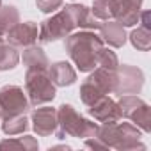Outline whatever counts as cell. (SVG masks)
Here are the masks:
<instances>
[{
	"label": "cell",
	"mask_w": 151,
	"mask_h": 151,
	"mask_svg": "<svg viewBox=\"0 0 151 151\" xmlns=\"http://www.w3.org/2000/svg\"><path fill=\"white\" fill-rule=\"evenodd\" d=\"M36 6L43 13H53V11L60 9L62 0H36Z\"/></svg>",
	"instance_id": "cell-25"
},
{
	"label": "cell",
	"mask_w": 151,
	"mask_h": 151,
	"mask_svg": "<svg viewBox=\"0 0 151 151\" xmlns=\"http://www.w3.org/2000/svg\"><path fill=\"white\" fill-rule=\"evenodd\" d=\"M86 146L89 147H116L121 151H144L146 146L140 142V130L133 123H107L98 126L96 135L86 139Z\"/></svg>",
	"instance_id": "cell-1"
},
{
	"label": "cell",
	"mask_w": 151,
	"mask_h": 151,
	"mask_svg": "<svg viewBox=\"0 0 151 151\" xmlns=\"http://www.w3.org/2000/svg\"><path fill=\"white\" fill-rule=\"evenodd\" d=\"M89 114L101 124L107 123H117L121 119V109L117 105V101H114L112 98H109L107 94L101 96L94 105L89 107Z\"/></svg>",
	"instance_id": "cell-10"
},
{
	"label": "cell",
	"mask_w": 151,
	"mask_h": 151,
	"mask_svg": "<svg viewBox=\"0 0 151 151\" xmlns=\"http://www.w3.org/2000/svg\"><path fill=\"white\" fill-rule=\"evenodd\" d=\"M98 126H100L98 123H93V121L86 119L82 114H78L73 105L62 103L57 109V128L53 133L59 139H66V137L89 139V137L96 135Z\"/></svg>",
	"instance_id": "cell-3"
},
{
	"label": "cell",
	"mask_w": 151,
	"mask_h": 151,
	"mask_svg": "<svg viewBox=\"0 0 151 151\" xmlns=\"http://www.w3.org/2000/svg\"><path fill=\"white\" fill-rule=\"evenodd\" d=\"M4 147H14V149H23V151H36L37 149V140L34 137H30V135L0 140V149H4Z\"/></svg>",
	"instance_id": "cell-22"
},
{
	"label": "cell",
	"mask_w": 151,
	"mask_h": 151,
	"mask_svg": "<svg viewBox=\"0 0 151 151\" xmlns=\"http://www.w3.org/2000/svg\"><path fill=\"white\" fill-rule=\"evenodd\" d=\"M75 29V22L69 14V11L64 7L60 9L59 13H55L53 16L46 18L41 22L39 25V34H37V39L46 45V43H53L57 39H62L66 36H69Z\"/></svg>",
	"instance_id": "cell-5"
},
{
	"label": "cell",
	"mask_w": 151,
	"mask_h": 151,
	"mask_svg": "<svg viewBox=\"0 0 151 151\" xmlns=\"http://www.w3.org/2000/svg\"><path fill=\"white\" fill-rule=\"evenodd\" d=\"M89 80L93 86H96L103 94H110L114 93V87H116V69H107V68H94L93 73L86 78Z\"/></svg>",
	"instance_id": "cell-15"
},
{
	"label": "cell",
	"mask_w": 151,
	"mask_h": 151,
	"mask_svg": "<svg viewBox=\"0 0 151 151\" xmlns=\"http://www.w3.org/2000/svg\"><path fill=\"white\" fill-rule=\"evenodd\" d=\"M140 7H142V0H116L114 20L123 27H133L139 23Z\"/></svg>",
	"instance_id": "cell-12"
},
{
	"label": "cell",
	"mask_w": 151,
	"mask_h": 151,
	"mask_svg": "<svg viewBox=\"0 0 151 151\" xmlns=\"http://www.w3.org/2000/svg\"><path fill=\"white\" fill-rule=\"evenodd\" d=\"M27 128H29V119H27L25 114L2 119V132H4L6 135H9V137H13V135H22L23 132H27Z\"/></svg>",
	"instance_id": "cell-18"
},
{
	"label": "cell",
	"mask_w": 151,
	"mask_h": 151,
	"mask_svg": "<svg viewBox=\"0 0 151 151\" xmlns=\"http://www.w3.org/2000/svg\"><path fill=\"white\" fill-rule=\"evenodd\" d=\"M100 32H101L100 37L103 39V43H107V45L112 46V48H121V46L126 43V32H124V27H123L121 23H117L116 20L101 22Z\"/></svg>",
	"instance_id": "cell-14"
},
{
	"label": "cell",
	"mask_w": 151,
	"mask_h": 151,
	"mask_svg": "<svg viewBox=\"0 0 151 151\" xmlns=\"http://www.w3.org/2000/svg\"><path fill=\"white\" fill-rule=\"evenodd\" d=\"M32 128L39 137H48L57 128V109L37 107L32 112Z\"/></svg>",
	"instance_id": "cell-11"
},
{
	"label": "cell",
	"mask_w": 151,
	"mask_h": 151,
	"mask_svg": "<svg viewBox=\"0 0 151 151\" xmlns=\"http://www.w3.org/2000/svg\"><path fill=\"white\" fill-rule=\"evenodd\" d=\"M29 109V98L20 86H4L0 89V116L2 119L27 114Z\"/></svg>",
	"instance_id": "cell-7"
},
{
	"label": "cell",
	"mask_w": 151,
	"mask_h": 151,
	"mask_svg": "<svg viewBox=\"0 0 151 151\" xmlns=\"http://www.w3.org/2000/svg\"><path fill=\"white\" fill-rule=\"evenodd\" d=\"M48 77L55 84V87H66L71 86L77 80V71L73 69V66L66 60H59L48 66Z\"/></svg>",
	"instance_id": "cell-13"
},
{
	"label": "cell",
	"mask_w": 151,
	"mask_h": 151,
	"mask_svg": "<svg viewBox=\"0 0 151 151\" xmlns=\"http://www.w3.org/2000/svg\"><path fill=\"white\" fill-rule=\"evenodd\" d=\"M20 62V53L16 50V46L4 43L0 46V71H9L14 69Z\"/></svg>",
	"instance_id": "cell-17"
},
{
	"label": "cell",
	"mask_w": 151,
	"mask_h": 151,
	"mask_svg": "<svg viewBox=\"0 0 151 151\" xmlns=\"http://www.w3.org/2000/svg\"><path fill=\"white\" fill-rule=\"evenodd\" d=\"M93 14L101 20V22H107V20H114V13H116V0H94V4L91 7Z\"/></svg>",
	"instance_id": "cell-20"
},
{
	"label": "cell",
	"mask_w": 151,
	"mask_h": 151,
	"mask_svg": "<svg viewBox=\"0 0 151 151\" xmlns=\"http://www.w3.org/2000/svg\"><path fill=\"white\" fill-rule=\"evenodd\" d=\"M18 22H20V13L14 6H2L0 7V36L2 37Z\"/></svg>",
	"instance_id": "cell-19"
},
{
	"label": "cell",
	"mask_w": 151,
	"mask_h": 151,
	"mask_svg": "<svg viewBox=\"0 0 151 151\" xmlns=\"http://www.w3.org/2000/svg\"><path fill=\"white\" fill-rule=\"evenodd\" d=\"M130 41L133 45V48L140 50V52H147L151 46V29L146 27H137L132 34H130Z\"/></svg>",
	"instance_id": "cell-21"
},
{
	"label": "cell",
	"mask_w": 151,
	"mask_h": 151,
	"mask_svg": "<svg viewBox=\"0 0 151 151\" xmlns=\"http://www.w3.org/2000/svg\"><path fill=\"white\" fill-rule=\"evenodd\" d=\"M22 59H23V64L27 66V69H45L46 71L48 66H50L45 50L41 46H36V45L25 46Z\"/></svg>",
	"instance_id": "cell-16"
},
{
	"label": "cell",
	"mask_w": 151,
	"mask_h": 151,
	"mask_svg": "<svg viewBox=\"0 0 151 151\" xmlns=\"http://www.w3.org/2000/svg\"><path fill=\"white\" fill-rule=\"evenodd\" d=\"M105 46L103 39L94 30H80L66 36L64 48L80 71L89 73L98 68V53Z\"/></svg>",
	"instance_id": "cell-2"
},
{
	"label": "cell",
	"mask_w": 151,
	"mask_h": 151,
	"mask_svg": "<svg viewBox=\"0 0 151 151\" xmlns=\"http://www.w3.org/2000/svg\"><path fill=\"white\" fill-rule=\"evenodd\" d=\"M101 96H105V94H103L96 86H93L89 80H86V82L80 86V100H82L84 105L91 107V105H94Z\"/></svg>",
	"instance_id": "cell-23"
},
{
	"label": "cell",
	"mask_w": 151,
	"mask_h": 151,
	"mask_svg": "<svg viewBox=\"0 0 151 151\" xmlns=\"http://www.w3.org/2000/svg\"><path fill=\"white\" fill-rule=\"evenodd\" d=\"M98 66L107 68V69H117L119 66V59L116 55V52H112L110 48H101L98 53Z\"/></svg>",
	"instance_id": "cell-24"
},
{
	"label": "cell",
	"mask_w": 151,
	"mask_h": 151,
	"mask_svg": "<svg viewBox=\"0 0 151 151\" xmlns=\"http://www.w3.org/2000/svg\"><path fill=\"white\" fill-rule=\"evenodd\" d=\"M0 7H2V0H0Z\"/></svg>",
	"instance_id": "cell-27"
},
{
	"label": "cell",
	"mask_w": 151,
	"mask_h": 151,
	"mask_svg": "<svg viewBox=\"0 0 151 151\" xmlns=\"http://www.w3.org/2000/svg\"><path fill=\"white\" fill-rule=\"evenodd\" d=\"M144 86V75L139 68L130 64H119L116 69V87L114 93L123 94H139Z\"/></svg>",
	"instance_id": "cell-8"
},
{
	"label": "cell",
	"mask_w": 151,
	"mask_h": 151,
	"mask_svg": "<svg viewBox=\"0 0 151 151\" xmlns=\"http://www.w3.org/2000/svg\"><path fill=\"white\" fill-rule=\"evenodd\" d=\"M121 109V117L130 119L140 132H151V112L149 105L137 94H123L117 101Z\"/></svg>",
	"instance_id": "cell-6"
},
{
	"label": "cell",
	"mask_w": 151,
	"mask_h": 151,
	"mask_svg": "<svg viewBox=\"0 0 151 151\" xmlns=\"http://www.w3.org/2000/svg\"><path fill=\"white\" fill-rule=\"evenodd\" d=\"M2 45H4V37H2V36H0V46H2Z\"/></svg>",
	"instance_id": "cell-26"
},
{
	"label": "cell",
	"mask_w": 151,
	"mask_h": 151,
	"mask_svg": "<svg viewBox=\"0 0 151 151\" xmlns=\"http://www.w3.org/2000/svg\"><path fill=\"white\" fill-rule=\"evenodd\" d=\"M25 94L30 107H39L55 98V84L48 77V69H27Z\"/></svg>",
	"instance_id": "cell-4"
},
{
	"label": "cell",
	"mask_w": 151,
	"mask_h": 151,
	"mask_svg": "<svg viewBox=\"0 0 151 151\" xmlns=\"http://www.w3.org/2000/svg\"><path fill=\"white\" fill-rule=\"evenodd\" d=\"M0 119H2V116H0Z\"/></svg>",
	"instance_id": "cell-28"
},
{
	"label": "cell",
	"mask_w": 151,
	"mask_h": 151,
	"mask_svg": "<svg viewBox=\"0 0 151 151\" xmlns=\"http://www.w3.org/2000/svg\"><path fill=\"white\" fill-rule=\"evenodd\" d=\"M37 34H39V27L36 22H23V23H16L9 29V32L6 34L9 45L16 46V48H25L30 46L37 41Z\"/></svg>",
	"instance_id": "cell-9"
}]
</instances>
